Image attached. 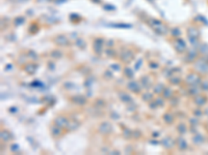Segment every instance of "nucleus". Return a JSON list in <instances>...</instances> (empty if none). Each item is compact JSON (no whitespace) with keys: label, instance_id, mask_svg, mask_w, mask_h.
<instances>
[{"label":"nucleus","instance_id":"1","mask_svg":"<svg viewBox=\"0 0 208 155\" xmlns=\"http://www.w3.org/2000/svg\"><path fill=\"white\" fill-rule=\"evenodd\" d=\"M147 23L150 25V27L155 31L156 33H158L159 35H167V33L170 32V29L163 23L162 21L155 18H149Z\"/></svg>","mask_w":208,"mask_h":155},{"label":"nucleus","instance_id":"2","mask_svg":"<svg viewBox=\"0 0 208 155\" xmlns=\"http://www.w3.org/2000/svg\"><path fill=\"white\" fill-rule=\"evenodd\" d=\"M194 67L196 71L200 75H207L208 73V60L206 57H199L194 62Z\"/></svg>","mask_w":208,"mask_h":155},{"label":"nucleus","instance_id":"3","mask_svg":"<svg viewBox=\"0 0 208 155\" xmlns=\"http://www.w3.org/2000/svg\"><path fill=\"white\" fill-rule=\"evenodd\" d=\"M105 38L101 37V36H98L96 37L93 42V50L95 52L96 55H102L104 53V49H105Z\"/></svg>","mask_w":208,"mask_h":155},{"label":"nucleus","instance_id":"4","mask_svg":"<svg viewBox=\"0 0 208 155\" xmlns=\"http://www.w3.org/2000/svg\"><path fill=\"white\" fill-rule=\"evenodd\" d=\"M172 45H173V47H174V49L176 50V52L179 53V54H183V53H185V52L187 51L186 42H185V40L181 37L174 38L172 42Z\"/></svg>","mask_w":208,"mask_h":155},{"label":"nucleus","instance_id":"5","mask_svg":"<svg viewBox=\"0 0 208 155\" xmlns=\"http://www.w3.org/2000/svg\"><path fill=\"white\" fill-rule=\"evenodd\" d=\"M202 79V75L198 73V71H191V73H187V75L185 77V83L187 85H200Z\"/></svg>","mask_w":208,"mask_h":155},{"label":"nucleus","instance_id":"6","mask_svg":"<svg viewBox=\"0 0 208 155\" xmlns=\"http://www.w3.org/2000/svg\"><path fill=\"white\" fill-rule=\"evenodd\" d=\"M53 44L58 47H69L71 45V40L66 34H56L53 36Z\"/></svg>","mask_w":208,"mask_h":155},{"label":"nucleus","instance_id":"7","mask_svg":"<svg viewBox=\"0 0 208 155\" xmlns=\"http://www.w3.org/2000/svg\"><path fill=\"white\" fill-rule=\"evenodd\" d=\"M126 88H127V90H129L131 93L137 94V95L141 94V90H143V87H141L139 81H135V80H133V79L128 81V83H127V85H126Z\"/></svg>","mask_w":208,"mask_h":155},{"label":"nucleus","instance_id":"8","mask_svg":"<svg viewBox=\"0 0 208 155\" xmlns=\"http://www.w3.org/2000/svg\"><path fill=\"white\" fill-rule=\"evenodd\" d=\"M134 52L132 51L131 49H123V51L121 52V54H120V60L123 62L124 64H128L132 61L134 59Z\"/></svg>","mask_w":208,"mask_h":155},{"label":"nucleus","instance_id":"9","mask_svg":"<svg viewBox=\"0 0 208 155\" xmlns=\"http://www.w3.org/2000/svg\"><path fill=\"white\" fill-rule=\"evenodd\" d=\"M113 124L109 122V121H103L97 127V131L99 132L102 136H108L113 132Z\"/></svg>","mask_w":208,"mask_h":155},{"label":"nucleus","instance_id":"10","mask_svg":"<svg viewBox=\"0 0 208 155\" xmlns=\"http://www.w3.org/2000/svg\"><path fill=\"white\" fill-rule=\"evenodd\" d=\"M69 100L70 102H72L73 104L78 107H83L85 104H88V98L84 95H82V94H74V95H72L70 97Z\"/></svg>","mask_w":208,"mask_h":155},{"label":"nucleus","instance_id":"11","mask_svg":"<svg viewBox=\"0 0 208 155\" xmlns=\"http://www.w3.org/2000/svg\"><path fill=\"white\" fill-rule=\"evenodd\" d=\"M160 144L165 150L171 151V150H173L174 147L176 146V140H174V138L171 136H165V138H162V140L160 141Z\"/></svg>","mask_w":208,"mask_h":155},{"label":"nucleus","instance_id":"12","mask_svg":"<svg viewBox=\"0 0 208 155\" xmlns=\"http://www.w3.org/2000/svg\"><path fill=\"white\" fill-rule=\"evenodd\" d=\"M193 101H194L195 106L199 107V108H202V107H204V106L207 104L208 97L206 96L205 94L199 93V94H197L196 96L193 97Z\"/></svg>","mask_w":208,"mask_h":155},{"label":"nucleus","instance_id":"13","mask_svg":"<svg viewBox=\"0 0 208 155\" xmlns=\"http://www.w3.org/2000/svg\"><path fill=\"white\" fill-rule=\"evenodd\" d=\"M69 121H70V119L66 115H57L54 119H53V123H54L55 125H57V126L62 127V128H64V129L67 127Z\"/></svg>","mask_w":208,"mask_h":155},{"label":"nucleus","instance_id":"14","mask_svg":"<svg viewBox=\"0 0 208 155\" xmlns=\"http://www.w3.org/2000/svg\"><path fill=\"white\" fill-rule=\"evenodd\" d=\"M199 57H200L199 56V52L194 48V49H190L188 51H186V55H185L184 60L187 63H194Z\"/></svg>","mask_w":208,"mask_h":155},{"label":"nucleus","instance_id":"15","mask_svg":"<svg viewBox=\"0 0 208 155\" xmlns=\"http://www.w3.org/2000/svg\"><path fill=\"white\" fill-rule=\"evenodd\" d=\"M62 130H64V128L55 125L54 123L49 127V131H50V134L53 139H60V138H62V136L64 134Z\"/></svg>","mask_w":208,"mask_h":155},{"label":"nucleus","instance_id":"16","mask_svg":"<svg viewBox=\"0 0 208 155\" xmlns=\"http://www.w3.org/2000/svg\"><path fill=\"white\" fill-rule=\"evenodd\" d=\"M139 83H141L143 89L149 90L150 88L153 87V81H152V79H151L149 75H145L139 78Z\"/></svg>","mask_w":208,"mask_h":155},{"label":"nucleus","instance_id":"17","mask_svg":"<svg viewBox=\"0 0 208 155\" xmlns=\"http://www.w3.org/2000/svg\"><path fill=\"white\" fill-rule=\"evenodd\" d=\"M176 146H177L178 150L180 152H184V151H186L188 149V143H187V141L182 136L177 138V140H176Z\"/></svg>","mask_w":208,"mask_h":155},{"label":"nucleus","instance_id":"18","mask_svg":"<svg viewBox=\"0 0 208 155\" xmlns=\"http://www.w3.org/2000/svg\"><path fill=\"white\" fill-rule=\"evenodd\" d=\"M36 69H38V64L36 62H27L25 65L23 66V71L29 75H32L36 73Z\"/></svg>","mask_w":208,"mask_h":155},{"label":"nucleus","instance_id":"19","mask_svg":"<svg viewBox=\"0 0 208 155\" xmlns=\"http://www.w3.org/2000/svg\"><path fill=\"white\" fill-rule=\"evenodd\" d=\"M118 96H119V99L122 101L123 103H126V104H129V103L133 102V98L130 95L128 92L126 91H119L118 93Z\"/></svg>","mask_w":208,"mask_h":155},{"label":"nucleus","instance_id":"20","mask_svg":"<svg viewBox=\"0 0 208 155\" xmlns=\"http://www.w3.org/2000/svg\"><path fill=\"white\" fill-rule=\"evenodd\" d=\"M0 138H1V142H4V143H7V142L12 141L14 139V136L12 134V132L8 130V129H1L0 131Z\"/></svg>","mask_w":208,"mask_h":155},{"label":"nucleus","instance_id":"21","mask_svg":"<svg viewBox=\"0 0 208 155\" xmlns=\"http://www.w3.org/2000/svg\"><path fill=\"white\" fill-rule=\"evenodd\" d=\"M186 34L188 36V39H196V38H199V36H200V31L194 26H190V27L187 28Z\"/></svg>","mask_w":208,"mask_h":155},{"label":"nucleus","instance_id":"22","mask_svg":"<svg viewBox=\"0 0 208 155\" xmlns=\"http://www.w3.org/2000/svg\"><path fill=\"white\" fill-rule=\"evenodd\" d=\"M175 119H176V118H175V115L172 113V112H165V113L162 115V121H163V123L167 125L174 124Z\"/></svg>","mask_w":208,"mask_h":155},{"label":"nucleus","instance_id":"23","mask_svg":"<svg viewBox=\"0 0 208 155\" xmlns=\"http://www.w3.org/2000/svg\"><path fill=\"white\" fill-rule=\"evenodd\" d=\"M79 126H80V122H79L78 120L72 119V120H70V121H69V123H68L66 129H67L68 132L75 131V130H77V129L79 128Z\"/></svg>","mask_w":208,"mask_h":155},{"label":"nucleus","instance_id":"24","mask_svg":"<svg viewBox=\"0 0 208 155\" xmlns=\"http://www.w3.org/2000/svg\"><path fill=\"white\" fill-rule=\"evenodd\" d=\"M201 91L202 90L199 85H189V87L187 88V94L191 97H194L196 96L197 94L201 93Z\"/></svg>","mask_w":208,"mask_h":155},{"label":"nucleus","instance_id":"25","mask_svg":"<svg viewBox=\"0 0 208 155\" xmlns=\"http://www.w3.org/2000/svg\"><path fill=\"white\" fill-rule=\"evenodd\" d=\"M167 87L165 84L162 83H156L155 85H153V87H152V91L155 95H161L165 90V88Z\"/></svg>","mask_w":208,"mask_h":155},{"label":"nucleus","instance_id":"26","mask_svg":"<svg viewBox=\"0 0 208 155\" xmlns=\"http://www.w3.org/2000/svg\"><path fill=\"white\" fill-rule=\"evenodd\" d=\"M191 140H193V143H194V145L200 146V145H202L204 142H205V136H204L203 134L196 132V134H194V136H193V139H191Z\"/></svg>","mask_w":208,"mask_h":155},{"label":"nucleus","instance_id":"27","mask_svg":"<svg viewBox=\"0 0 208 155\" xmlns=\"http://www.w3.org/2000/svg\"><path fill=\"white\" fill-rule=\"evenodd\" d=\"M141 100L145 101V102H147V103L151 102V101H152L154 98H155V97H154L153 91L150 92V91H148V90H147V91L145 92V93H141Z\"/></svg>","mask_w":208,"mask_h":155},{"label":"nucleus","instance_id":"28","mask_svg":"<svg viewBox=\"0 0 208 155\" xmlns=\"http://www.w3.org/2000/svg\"><path fill=\"white\" fill-rule=\"evenodd\" d=\"M176 130H177V132L180 136H183V134H185L187 132L188 127H187V125L184 122H179L177 124V126H176Z\"/></svg>","mask_w":208,"mask_h":155},{"label":"nucleus","instance_id":"29","mask_svg":"<svg viewBox=\"0 0 208 155\" xmlns=\"http://www.w3.org/2000/svg\"><path fill=\"white\" fill-rule=\"evenodd\" d=\"M161 95H162V97L165 99V100H170V99L174 96V92H173V90L171 87H165Z\"/></svg>","mask_w":208,"mask_h":155},{"label":"nucleus","instance_id":"30","mask_svg":"<svg viewBox=\"0 0 208 155\" xmlns=\"http://www.w3.org/2000/svg\"><path fill=\"white\" fill-rule=\"evenodd\" d=\"M122 136H123V139H125V140L133 139V130L128 128V127H125V128L122 130Z\"/></svg>","mask_w":208,"mask_h":155},{"label":"nucleus","instance_id":"31","mask_svg":"<svg viewBox=\"0 0 208 155\" xmlns=\"http://www.w3.org/2000/svg\"><path fill=\"white\" fill-rule=\"evenodd\" d=\"M49 56H50L52 59H54V60H57V59L62 58V56H64V53H62L60 50L55 49V50H52V51L49 53Z\"/></svg>","mask_w":208,"mask_h":155},{"label":"nucleus","instance_id":"32","mask_svg":"<svg viewBox=\"0 0 208 155\" xmlns=\"http://www.w3.org/2000/svg\"><path fill=\"white\" fill-rule=\"evenodd\" d=\"M106 106H107L106 100L104 98H101V97L95 99V101H94V107H96V108H98V109H103V108H105Z\"/></svg>","mask_w":208,"mask_h":155},{"label":"nucleus","instance_id":"33","mask_svg":"<svg viewBox=\"0 0 208 155\" xmlns=\"http://www.w3.org/2000/svg\"><path fill=\"white\" fill-rule=\"evenodd\" d=\"M75 46H76L78 49L80 50H84L86 47V42L84 38L82 37H76L75 38Z\"/></svg>","mask_w":208,"mask_h":155},{"label":"nucleus","instance_id":"34","mask_svg":"<svg viewBox=\"0 0 208 155\" xmlns=\"http://www.w3.org/2000/svg\"><path fill=\"white\" fill-rule=\"evenodd\" d=\"M123 73H124L125 78H127L128 80H131V79L134 78V71H132L129 66H125V67L123 68Z\"/></svg>","mask_w":208,"mask_h":155},{"label":"nucleus","instance_id":"35","mask_svg":"<svg viewBox=\"0 0 208 155\" xmlns=\"http://www.w3.org/2000/svg\"><path fill=\"white\" fill-rule=\"evenodd\" d=\"M104 54L107 58H117V52L113 49V48H105L104 49Z\"/></svg>","mask_w":208,"mask_h":155},{"label":"nucleus","instance_id":"36","mask_svg":"<svg viewBox=\"0 0 208 155\" xmlns=\"http://www.w3.org/2000/svg\"><path fill=\"white\" fill-rule=\"evenodd\" d=\"M182 80L181 78L178 77V75H171L169 77V83L173 86H178L179 84H181Z\"/></svg>","mask_w":208,"mask_h":155},{"label":"nucleus","instance_id":"37","mask_svg":"<svg viewBox=\"0 0 208 155\" xmlns=\"http://www.w3.org/2000/svg\"><path fill=\"white\" fill-rule=\"evenodd\" d=\"M154 101L156 102L158 108H160V107H163L165 104V99L162 97V95H157V97L154 98Z\"/></svg>","mask_w":208,"mask_h":155},{"label":"nucleus","instance_id":"38","mask_svg":"<svg viewBox=\"0 0 208 155\" xmlns=\"http://www.w3.org/2000/svg\"><path fill=\"white\" fill-rule=\"evenodd\" d=\"M170 32L174 38L180 37V35H181V30H180V28H178V27H174V28L170 29Z\"/></svg>","mask_w":208,"mask_h":155},{"label":"nucleus","instance_id":"39","mask_svg":"<svg viewBox=\"0 0 208 155\" xmlns=\"http://www.w3.org/2000/svg\"><path fill=\"white\" fill-rule=\"evenodd\" d=\"M199 86H200V88H201L202 91L207 92L208 91V80H207V79H204V80H202Z\"/></svg>","mask_w":208,"mask_h":155},{"label":"nucleus","instance_id":"40","mask_svg":"<svg viewBox=\"0 0 208 155\" xmlns=\"http://www.w3.org/2000/svg\"><path fill=\"white\" fill-rule=\"evenodd\" d=\"M27 57H28V58H30L31 60H34V61L39 59V55L36 54L34 50H29V51L27 52Z\"/></svg>","mask_w":208,"mask_h":155},{"label":"nucleus","instance_id":"41","mask_svg":"<svg viewBox=\"0 0 208 155\" xmlns=\"http://www.w3.org/2000/svg\"><path fill=\"white\" fill-rule=\"evenodd\" d=\"M199 53H201V54L203 55H208V45H200V47H199Z\"/></svg>","mask_w":208,"mask_h":155},{"label":"nucleus","instance_id":"42","mask_svg":"<svg viewBox=\"0 0 208 155\" xmlns=\"http://www.w3.org/2000/svg\"><path fill=\"white\" fill-rule=\"evenodd\" d=\"M188 123H189V125L190 126H197L198 127V125H199V123H200V121L198 120V117H191V118H189L188 119Z\"/></svg>","mask_w":208,"mask_h":155},{"label":"nucleus","instance_id":"43","mask_svg":"<svg viewBox=\"0 0 208 155\" xmlns=\"http://www.w3.org/2000/svg\"><path fill=\"white\" fill-rule=\"evenodd\" d=\"M24 22H25V18H24V17L19 16V17H17V18H15L14 19V25H16V26L22 25Z\"/></svg>","mask_w":208,"mask_h":155},{"label":"nucleus","instance_id":"44","mask_svg":"<svg viewBox=\"0 0 208 155\" xmlns=\"http://www.w3.org/2000/svg\"><path fill=\"white\" fill-rule=\"evenodd\" d=\"M203 115H204V111H202L199 107H197V109L193 110V116H195V117H201V116Z\"/></svg>","mask_w":208,"mask_h":155},{"label":"nucleus","instance_id":"45","mask_svg":"<svg viewBox=\"0 0 208 155\" xmlns=\"http://www.w3.org/2000/svg\"><path fill=\"white\" fill-rule=\"evenodd\" d=\"M103 77L105 78L106 80H111L113 78V71H109V69H107V71H104V73H103Z\"/></svg>","mask_w":208,"mask_h":155},{"label":"nucleus","instance_id":"46","mask_svg":"<svg viewBox=\"0 0 208 155\" xmlns=\"http://www.w3.org/2000/svg\"><path fill=\"white\" fill-rule=\"evenodd\" d=\"M170 103L172 104L173 107H176V106H178L179 104V98H178L177 96H173L172 98L170 99Z\"/></svg>","mask_w":208,"mask_h":155},{"label":"nucleus","instance_id":"47","mask_svg":"<svg viewBox=\"0 0 208 155\" xmlns=\"http://www.w3.org/2000/svg\"><path fill=\"white\" fill-rule=\"evenodd\" d=\"M148 66L151 68V69H158L159 68V64L156 61H150L148 63Z\"/></svg>","mask_w":208,"mask_h":155},{"label":"nucleus","instance_id":"48","mask_svg":"<svg viewBox=\"0 0 208 155\" xmlns=\"http://www.w3.org/2000/svg\"><path fill=\"white\" fill-rule=\"evenodd\" d=\"M110 69L113 71H121V65L119 63H113V65H110Z\"/></svg>","mask_w":208,"mask_h":155},{"label":"nucleus","instance_id":"49","mask_svg":"<svg viewBox=\"0 0 208 155\" xmlns=\"http://www.w3.org/2000/svg\"><path fill=\"white\" fill-rule=\"evenodd\" d=\"M19 150H20V147L18 144H12V145H11V151H12V152L17 153L19 152Z\"/></svg>","mask_w":208,"mask_h":155},{"label":"nucleus","instance_id":"50","mask_svg":"<svg viewBox=\"0 0 208 155\" xmlns=\"http://www.w3.org/2000/svg\"><path fill=\"white\" fill-rule=\"evenodd\" d=\"M94 83V80L93 78H88L85 80V82H84V86H85L86 88H90L92 86V84Z\"/></svg>","mask_w":208,"mask_h":155},{"label":"nucleus","instance_id":"51","mask_svg":"<svg viewBox=\"0 0 208 155\" xmlns=\"http://www.w3.org/2000/svg\"><path fill=\"white\" fill-rule=\"evenodd\" d=\"M141 132L139 129H135L133 130V139H141Z\"/></svg>","mask_w":208,"mask_h":155},{"label":"nucleus","instance_id":"52","mask_svg":"<svg viewBox=\"0 0 208 155\" xmlns=\"http://www.w3.org/2000/svg\"><path fill=\"white\" fill-rule=\"evenodd\" d=\"M115 42L113 39H106L105 40V48H113Z\"/></svg>","mask_w":208,"mask_h":155},{"label":"nucleus","instance_id":"53","mask_svg":"<svg viewBox=\"0 0 208 155\" xmlns=\"http://www.w3.org/2000/svg\"><path fill=\"white\" fill-rule=\"evenodd\" d=\"M149 108L150 109H152V110H155V109H157L158 107H157V104H156V102L154 101V99L151 102H149Z\"/></svg>","mask_w":208,"mask_h":155},{"label":"nucleus","instance_id":"54","mask_svg":"<svg viewBox=\"0 0 208 155\" xmlns=\"http://www.w3.org/2000/svg\"><path fill=\"white\" fill-rule=\"evenodd\" d=\"M110 117L113 118V120H117V119H119L121 116H120L119 114L117 113V112H111V114H110Z\"/></svg>","mask_w":208,"mask_h":155},{"label":"nucleus","instance_id":"55","mask_svg":"<svg viewBox=\"0 0 208 155\" xmlns=\"http://www.w3.org/2000/svg\"><path fill=\"white\" fill-rule=\"evenodd\" d=\"M48 67H49V69H51V71H53L55 68V64L53 63V62H48Z\"/></svg>","mask_w":208,"mask_h":155},{"label":"nucleus","instance_id":"56","mask_svg":"<svg viewBox=\"0 0 208 155\" xmlns=\"http://www.w3.org/2000/svg\"><path fill=\"white\" fill-rule=\"evenodd\" d=\"M109 153L110 154H121V152H120L119 150H111Z\"/></svg>","mask_w":208,"mask_h":155},{"label":"nucleus","instance_id":"57","mask_svg":"<svg viewBox=\"0 0 208 155\" xmlns=\"http://www.w3.org/2000/svg\"><path fill=\"white\" fill-rule=\"evenodd\" d=\"M141 59H139V64H137V65H135V68H137V69H139V66H141Z\"/></svg>","mask_w":208,"mask_h":155},{"label":"nucleus","instance_id":"58","mask_svg":"<svg viewBox=\"0 0 208 155\" xmlns=\"http://www.w3.org/2000/svg\"><path fill=\"white\" fill-rule=\"evenodd\" d=\"M204 115L207 116V117H208V107L205 109V110H204Z\"/></svg>","mask_w":208,"mask_h":155}]
</instances>
